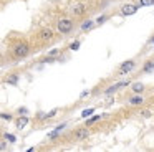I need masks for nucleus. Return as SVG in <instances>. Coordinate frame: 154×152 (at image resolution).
Returning <instances> with one entry per match:
<instances>
[{"label": "nucleus", "instance_id": "f257e3e1", "mask_svg": "<svg viewBox=\"0 0 154 152\" xmlns=\"http://www.w3.org/2000/svg\"><path fill=\"white\" fill-rule=\"evenodd\" d=\"M10 50H12V56H14L15 59H23L30 55L32 46L27 40H18V41H15L14 45H12Z\"/></svg>", "mask_w": 154, "mask_h": 152}, {"label": "nucleus", "instance_id": "f03ea898", "mask_svg": "<svg viewBox=\"0 0 154 152\" xmlns=\"http://www.w3.org/2000/svg\"><path fill=\"white\" fill-rule=\"evenodd\" d=\"M75 28H76V23H75L73 17H61V18L57 20V32L60 35L66 36L70 33H73Z\"/></svg>", "mask_w": 154, "mask_h": 152}, {"label": "nucleus", "instance_id": "7ed1b4c3", "mask_svg": "<svg viewBox=\"0 0 154 152\" xmlns=\"http://www.w3.org/2000/svg\"><path fill=\"white\" fill-rule=\"evenodd\" d=\"M90 135H91V129L88 127V126H83V127H76V129H75V131L71 132L70 139L73 142H83V141H86Z\"/></svg>", "mask_w": 154, "mask_h": 152}, {"label": "nucleus", "instance_id": "20e7f679", "mask_svg": "<svg viewBox=\"0 0 154 152\" xmlns=\"http://www.w3.org/2000/svg\"><path fill=\"white\" fill-rule=\"evenodd\" d=\"M90 5L88 3H83V2H80V3H75V5H71L70 7V13H71V17L73 18H81V17H85L88 12H90Z\"/></svg>", "mask_w": 154, "mask_h": 152}, {"label": "nucleus", "instance_id": "39448f33", "mask_svg": "<svg viewBox=\"0 0 154 152\" xmlns=\"http://www.w3.org/2000/svg\"><path fill=\"white\" fill-rule=\"evenodd\" d=\"M37 38L40 40L42 43H51L55 40V32L50 26H42L37 32Z\"/></svg>", "mask_w": 154, "mask_h": 152}, {"label": "nucleus", "instance_id": "423d86ee", "mask_svg": "<svg viewBox=\"0 0 154 152\" xmlns=\"http://www.w3.org/2000/svg\"><path fill=\"white\" fill-rule=\"evenodd\" d=\"M136 59H126V61H123L119 65V68H118L116 71V76H124V74H129L131 71H133L134 68H136Z\"/></svg>", "mask_w": 154, "mask_h": 152}, {"label": "nucleus", "instance_id": "0eeeda50", "mask_svg": "<svg viewBox=\"0 0 154 152\" xmlns=\"http://www.w3.org/2000/svg\"><path fill=\"white\" fill-rule=\"evenodd\" d=\"M129 84H131L129 81H121V83H116V84H111L103 91V96H111V94H114V93H118L121 88H126V86H129Z\"/></svg>", "mask_w": 154, "mask_h": 152}, {"label": "nucleus", "instance_id": "6e6552de", "mask_svg": "<svg viewBox=\"0 0 154 152\" xmlns=\"http://www.w3.org/2000/svg\"><path fill=\"white\" fill-rule=\"evenodd\" d=\"M137 10H139L137 3H126V5L121 7L119 13H121L123 17H131V15H134V13H136Z\"/></svg>", "mask_w": 154, "mask_h": 152}, {"label": "nucleus", "instance_id": "1a4fd4ad", "mask_svg": "<svg viewBox=\"0 0 154 152\" xmlns=\"http://www.w3.org/2000/svg\"><path fill=\"white\" fill-rule=\"evenodd\" d=\"M14 122H15V127L22 131V129H25V127L28 126V122H30V117H28L27 114H18V117H15Z\"/></svg>", "mask_w": 154, "mask_h": 152}, {"label": "nucleus", "instance_id": "9d476101", "mask_svg": "<svg viewBox=\"0 0 154 152\" xmlns=\"http://www.w3.org/2000/svg\"><path fill=\"white\" fill-rule=\"evenodd\" d=\"M146 102V99L143 98V94H129L128 96V104L129 106H143Z\"/></svg>", "mask_w": 154, "mask_h": 152}, {"label": "nucleus", "instance_id": "9b49d317", "mask_svg": "<svg viewBox=\"0 0 154 152\" xmlns=\"http://www.w3.org/2000/svg\"><path fill=\"white\" fill-rule=\"evenodd\" d=\"M18 81H20V74H18V73H8V74L4 78L5 84H12V86H17Z\"/></svg>", "mask_w": 154, "mask_h": 152}, {"label": "nucleus", "instance_id": "f8f14e48", "mask_svg": "<svg viewBox=\"0 0 154 152\" xmlns=\"http://www.w3.org/2000/svg\"><path fill=\"white\" fill-rule=\"evenodd\" d=\"M65 127H66V122H63V124L57 126V127H55L53 131H51L50 134L47 135V139H50V141H53V139H58V137H60V134L65 131Z\"/></svg>", "mask_w": 154, "mask_h": 152}, {"label": "nucleus", "instance_id": "ddd939ff", "mask_svg": "<svg viewBox=\"0 0 154 152\" xmlns=\"http://www.w3.org/2000/svg\"><path fill=\"white\" fill-rule=\"evenodd\" d=\"M96 26V23H94V20H91V18H88V20H85L83 23L80 25V30L83 33H86V32H91V30Z\"/></svg>", "mask_w": 154, "mask_h": 152}, {"label": "nucleus", "instance_id": "4468645a", "mask_svg": "<svg viewBox=\"0 0 154 152\" xmlns=\"http://www.w3.org/2000/svg\"><path fill=\"white\" fill-rule=\"evenodd\" d=\"M131 91L134 93V94H143L144 91H146V86L143 84V83H139V81H136V83H131Z\"/></svg>", "mask_w": 154, "mask_h": 152}, {"label": "nucleus", "instance_id": "2eb2a0df", "mask_svg": "<svg viewBox=\"0 0 154 152\" xmlns=\"http://www.w3.org/2000/svg\"><path fill=\"white\" fill-rule=\"evenodd\" d=\"M2 139H5L8 144H14V142H17V135L10 134V132H2Z\"/></svg>", "mask_w": 154, "mask_h": 152}, {"label": "nucleus", "instance_id": "dca6fc26", "mask_svg": "<svg viewBox=\"0 0 154 152\" xmlns=\"http://www.w3.org/2000/svg\"><path fill=\"white\" fill-rule=\"evenodd\" d=\"M0 119H2V121H7V122H12V121L15 119V116L12 114V112L2 111V112H0Z\"/></svg>", "mask_w": 154, "mask_h": 152}, {"label": "nucleus", "instance_id": "f3484780", "mask_svg": "<svg viewBox=\"0 0 154 152\" xmlns=\"http://www.w3.org/2000/svg\"><path fill=\"white\" fill-rule=\"evenodd\" d=\"M109 17H111L109 13H103V15H100L96 20H94V23H96V26H98V25H103V23H106L108 20H109Z\"/></svg>", "mask_w": 154, "mask_h": 152}, {"label": "nucleus", "instance_id": "a211bd4d", "mask_svg": "<svg viewBox=\"0 0 154 152\" xmlns=\"http://www.w3.org/2000/svg\"><path fill=\"white\" fill-rule=\"evenodd\" d=\"M151 71H154V61H147L143 68V73H151Z\"/></svg>", "mask_w": 154, "mask_h": 152}, {"label": "nucleus", "instance_id": "6ab92c4d", "mask_svg": "<svg viewBox=\"0 0 154 152\" xmlns=\"http://www.w3.org/2000/svg\"><path fill=\"white\" fill-rule=\"evenodd\" d=\"M139 116H141V117H144V119H149L151 116H152V111H151V109H141Z\"/></svg>", "mask_w": 154, "mask_h": 152}, {"label": "nucleus", "instance_id": "aec40b11", "mask_svg": "<svg viewBox=\"0 0 154 152\" xmlns=\"http://www.w3.org/2000/svg\"><path fill=\"white\" fill-rule=\"evenodd\" d=\"M154 5V0H137V7H151Z\"/></svg>", "mask_w": 154, "mask_h": 152}, {"label": "nucleus", "instance_id": "412c9836", "mask_svg": "<svg viewBox=\"0 0 154 152\" xmlns=\"http://www.w3.org/2000/svg\"><path fill=\"white\" fill-rule=\"evenodd\" d=\"M100 117H101V116H91L90 119H86V126H88V127H91V126H93L94 122L100 121Z\"/></svg>", "mask_w": 154, "mask_h": 152}, {"label": "nucleus", "instance_id": "4be33fe9", "mask_svg": "<svg viewBox=\"0 0 154 152\" xmlns=\"http://www.w3.org/2000/svg\"><path fill=\"white\" fill-rule=\"evenodd\" d=\"M57 114H58V109H51L50 112H45V121H48V119L55 117Z\"/></svg>", "mask_w": 154, "mask_h": 152}, {"label": "nucleus", "instance_id": "5701e85b", "mask_svg": "<svg viewBox=\"0 0 154 152\" xmlns=\"http://www.w3.org/2000/svg\"><path fill=\"white\" fill-rule=\"evenodd\" d=\"M80 45H81L80 40H75V41L70 45V50H71V51H76V50H80Z\"/></svg>", "mask_w": 154, "mask_h": 152}, {"label": "nucleus", "instance_id": "b1692460", "mask_svg": "<svg viewBox=\"0 0 154 152\" xmlns=\"http://www.w3.org/2000/svg\"><path fill=\"white\" fill-rule=\"evenodd\" d=\"M94 112V108H90V109H85L83 112H81V117H90L91 114Z\"/></svg>", "mask_w": 154, "mask_h": 152}, {"label": "nucleus", "instance_id": "393cba45", "mask_svg": "<svg viewBox=\"0 0 154 152\" xmlns=\"http://www.w3.org/2000/svg\"><path fill=\"white\" fill-rule=\"evenodd\" d=\"M7 149H8V142L0 137V150H7Z\"/></svg>", "mask_w": 154, "mask_h": 152}, {"label": "nucleus", "instance_id": "a878e982", "mask_svg": "<svg viewBox=\"0 0 154 152\" xmlns=\"http://www.w3.org/2000/svg\"><path fill=\"white\" fill-rule=\"evenodd\" d=\"M17 114H28V108H25V106H20V108L17 109Z\"/></svg>", "mask_w": 154, "mask_h": 152}, {"label": "nucleus", "instance_id": "bb28decb", "mask_svg": "<svg viewBox=\"0 0 154 152\" xmlns=\"http://www.w3.org/2000/svg\"><path fill=\"white\" fill-rule=\"evenodd\" d=\"M0 137H2V127H0Z\"/></svg>", "mask_w": 154, "mask_h": 152}, {"label": "nucleus", "instance_id": "cd10ccee", "mask_svg": "<svg viewBox=\"0 0 154 152\" xmlns=\"http://www.w3.org/2000/svg\"><path fill=\"white\" fill-rule=\"evenodd\" d=\"M152 41H154V38H152Z\"/></svg>", "mask_w": 154, "mask_h": 152}]
</instances>
